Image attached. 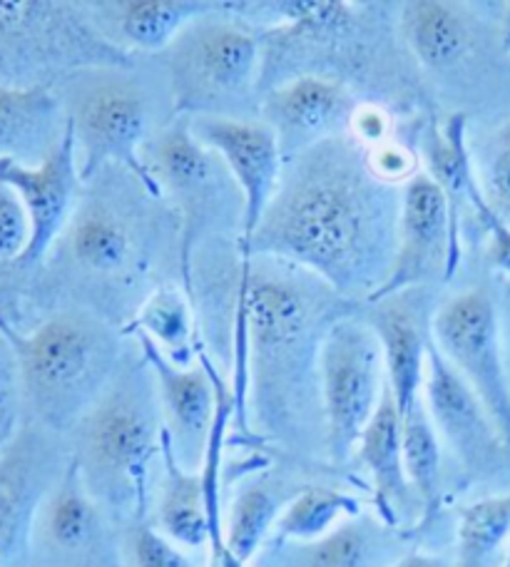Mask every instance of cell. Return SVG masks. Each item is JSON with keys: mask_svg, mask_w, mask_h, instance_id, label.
Listing matches in <instances>:
<instances>
[{"mask_svg": "<svg viewBox=\"0 0 510 567\" xmlns=\"http://www.w3.org/2000/svg\"><path fill=\"white\" fill-rule=\"evenodd\" d=\"M316 373H319L326 451L334 463H346L379 409L389 383L381 341L369 321L354 313L334 319L319 343Z\"/></svg>", "mask_w": 510, "mask_h": 567, "instance_id": "obj_9", "label": "cell"}, {"mask_svg": "<svg viewBox=\"0 0 510 567\" xmlns=\"http://www.w3.org/2000/svg\"><path fill=\"white\" fill-rule=\"evenodd\" d=\"M468 207H471L478 225H481L486 231L488 265H491L493 271H498V277L501 279H510V227L503 225V221L493 215L491 207L486 205L481 187H476L471 192Z\"/></svg>", "mask_w": 510, "mask_h": 567, "instance_id": "obj_35", "label": "cell"}, {"mask_svg": "<svg viewBox=\"0 0 510 567\" xmlns=\"http://www.w3.org/2000/svg\"><path fill=\"white\" fill-rule=\"evenodd\" d=\"M424 401L438 435H443L463 471L473 478H493L510 461V449L488 416L483 401L468 386L431 341L424 373Z\"/></svg>", "mask_w": 510, "mask_h": 567, "instance_id": "obj_15", "label": "cell"}, {"mask_svg": "<svg viewBox=\"0 0 510 567\" xmlns=\"http://www.w3.org/2000/svg\"><path fill=\"white\" fill-rule=\"evenodd\" d=\"M217 10L197 18L175 38L165 63L175 115H244L262 83V40L254 25Z\"/></svg>", "mask_w": 510, "mask_h": 567, "instance_id": "obj_6", "label": "cell"}, {"mask_svg": "<svg viewBox=\"0 0 510 567\" xmlns=\"http://www.w3.org/2000/svg\"><path fill=\"white\" fill-rule=\"evenodd\" d=\"M232 281V319L247 327L254 416L274 439L297 443L314 403L322 409V337L349 301L309 271L239 249Z\"/></svg>", "mask_w": 510, "mask_h": 567, "instance_id": "obj_2", "label": "cell"}, {"mask_svg": "<svg viewBox=\"0 0 510 567\" xmlns=\"http://www.w3.org/2000/svg\"><path fill=\"white\" fill-rule=\"evenodd\" d=\"M436 311L431 289H408L366 303V313H361L381 341L386 379H389L401 419L421 399Z\"/></svg>", "mask_w": 510, "mask_h": 567, "instance_id": "obj_18", "label": "cell"}, {"mask_svg": "<svg viewBox=\"0 0 510 567\" xmlns=\"http://www.w3.org/2000/svg\"><path fill=\"white\" fill-rule=\"evenodd\" d=\"M356 458L371 475L376 515L396 528L416 501L411 483L404 468V419L396 406L394 391L386 383L379 409L366 425L359 443H356Z\"/></svg>", "mask_w": 510, "mask_h": 567, "instance_id": "obj_23", "label": "cell"}, {"mask_svg": "<svg viewBox=\"0 0 510 567\" xmlns=\"http://www.w3.org/2000/svg\"><path fill=\"white\" fill-rule=\"evenodd\" d=\"M391 525L356 515L312 543H267L249 567H381L394 550Z\"/></svg>", "mask_w": 510, "mask_h": 567, "instance_id": "obj_22", "label": "cell"}, {"mask_svg": "<svg viewBox=\"0 0 510 567\" xmlns=\"http://www.w3.org/2000/svg\"><path fill=\"white\" fill-rule=\"evenodd\" d=\"M132 58L98 33L88 3L0 0V85L55 87L80 70H122Z\"/></svg>", "mask_w": 510, "mask_h": 567, "instance_id": "obj_5", "label": "cell"}, {"mask_svg": "<svg viewBox=\"0 0 510 567\" xmlns=\"http://www.w3.org/2000/svg\"><path fill=\"white\" fill-rule=\"evenodd\" d=\"M461 212L426 172H418L401 187L391 269L366 303L451 281L461 265Z\"/></svg>", "mask_w": 510, "mask_h": 567, "instance_id": "obj_11", "label": "cell"}, {"mask_svg": "<svg viewBox=\"0 0 510 567\" xmlns=\"http://www.w3.org/2000/svg\"><path fill=\"white\" fill-rule=\"evenodd\" d=\"M399 215L401 192L374 177L364 145L339 135L284 159L257 231L237 249L309 271L346 301H369L391 269Z\"/></svg>", "mask_w": 510, "mask_h": 567, "instance_id": "obj_1", "label": "cell"}, {"mask_svg": "<svg viewBox=\"0 0 510 567\" xmlns=\"http://www.w3.org/2000/svg\"><path fill=\"white\" fill-rule=\"evenodd\" d=\"M132 339L137 341L142 359H145L152 379H155L162 425L170 435L177 461L187 471H200L220 413L222 373L217 371V363L210 359L207 351H202L197 363L180 367V363L170 361L150 339Z\"/></svg>", "mask_w": 510, "mask_h": 567, "instance_id": "obj_14", "label": "cell"}, {"mask_svg": "<svg viewBox=\"0 0 510 567\" xmlns=\"http://www.w3.org/2000/svg\"><path fill=\"white\" fill-rule=\"evenodd\" d=\"M120 543L125 567H195L190 550L170 540L150 520L128 523Z\"/></svg>", "mask_w": 510, "mask_h": 567, "instance_id": "obj_31", "label": "cell"}, {"mask_svg": "<svg viewBox=\"0 0 510 567\" xmlns=\"http://www.w3.org/2000/svg\"><path fill=\"white\" fill-rule=\"evenodd\" d=\"M434 343L483 401L510 449V379L496 291L471 287L438 303Z\"/></svg>", "mask_w": 510, "mask_h": 567, "instance_id": "obj_10", "label": "cell"}, {"mask_svg": "<svg viewBox=\"0 0 510 567\" xmlns=\"http://www.w3.org/2000/svg\"><path fill=\"white\" fill-rule=\"evenodd\" d=\"M20 423H23V401H20L16 353L0 329V449L18 433Z\"/></svg>", "mask_w": 510, "mask_h": 567, "instance_id": "obj_33", "label": "cell"}, {"mask_svg": "<svg viewBox=\"0 0 510 567\" xmlns=\"http://www.w3.org/2000/svg\"><path fill=\"white\" fill-rule=\"evenodd\" d=\"M510 548V491L458 511L456 567H501Z\"/></svg>", "mask_w": 510, "mask_h": 567, "instance_id": "obj_28", "label": "cell"}, {"mask_svg": "<svg viewBox=\"0 0 510 567\" xmlns=\"http://www.w3.org/2000/svg\"><path fill=\"white\" fill-rule=\"evenodd\" d=\"M0 179L8 182L23 197L30 221H33L30 247L26 257L16 261L20 271H28L43 261L80 199L83 179L78 172L75 142L70 127H65V135L58 142V147L35 167L0 159Z\"/></svg>", "mask_w": 510, "mask_h": 567, "instance_id": "obj_19", "label": "cell"}, {"mask_svg": "<svg viewBox=\"0 0 510 567\" xmlns=\"http://www.w3.org/2000/svg\"><path fill=\"white\" fill-rule=\"evenodd\" d=\"M501 567H510V548H508V553H506V560H503Z\"/></svg>", "mask_w": 510, "mask_h": 567, "instance_id": "obj_40", "label": "cell"}, {"mask_svg": "<svg viewBox=\"0 0 510 567\" xmlns=\"http://www.w3.org/2000/svg\"><path fill=\"white\" fill-rule=\"evenodd\" d=\"M493 30H498L496 16L478 13V3L408 0L399 6V33L408 53L426 70L463 65L481 43L483 33Z\"/></svg>", "mask_w": 510, "mask_h": 567, "instance_id": "obj_20", "label": "cell"}, {"mask_svg": "<svg viewBox=\"0 0 510 567\" xmlns=\"http://www.w3.org/2000/svg\"><path fill=\"white\" fill-rule=\"evenodd\" d=\"M26 567H125L112 518L88 493L70 461L38 505Z\"/></svg>", "mask_w": 510, "mask_h": 567, "instance_id": "obj_12", "label": "cell"}, {"mask_svg": "<svg viewBox=\"0 0 510 567\" xmlns=\"http://www.w3.org/2000/svg\"><path fill=\"white\" fill-rule=\"evenodd\" d=\"M70 461L63 435L33 421L0 449V567H26L30 525Z\"/></svg>", "mask_w": 510, "mask_h": 567, "instance_id": "obj_13", "label": "cell"}, {"mask_svg": "<svg viewBox=\"0 0 510 567\" xmlns=\"http://www.w3.org/2000/svg\"><path fill=\"white\" fill-rule=\"evenodd\" d=\"M162 411L145 359L122 357L105 393L65 435L70 463L112 520H150L162 461Z\"/></svg>", "mask_w": 510, "mask_h": 567, "instance_id": "obj_3", "label": "cell"}, {"mask_svg": "<svg viewBox=\"0 0 510 567\" xmlns=\"http://www.w3.org/2000/svg\"><path fill=\"white\" fill-rule=\"evenodd\" d=\"M418 162L421 159H418L416 152L396 140H386L376 147H366V165L374 172V177L391 187H404L406 182H411L421 172Z\"/></svg>", "mask_w": 510, "mask_h": 567, "instance_id": "obj_34", "label": "cell"}, {"mask_svg": "<svg viewBox=\"0 0 510 567\" xmlns=\"http://www.w3.org/2000/svg\"><path fill=\"white\" fill-rule=\"evenodd\" d=\"M471 152L486 205L510 227V117L493 127Z\"/></svg>", "mask_w": 510, "mask_h": 567, "instance_id": "obj_30", "label": "cell"}, {"mask_svg": "<svg viewBox=\"0 0 510 567\" xmlns=\"http://www.w3.org/2000/svg\"><path fill=\"white\" fill-rule=\"evenodd\" d=\"M192 133L217 155L237 182L244 199V221L237 247L252 241L269 202L277 192L284 155L274 130L252 117L192 115Z\"/></svg>", "mask_w": 510, "mask_h": 567, "instance_id": "obj_16", "label": "cell"}, {"mask_svg": "<svg viewBox=\"0 0 510 567\" xmlns=\"http://www.w3.org/2000/svg\"><path fill=\"white\" fill-rule=\"evenodd\" d=\"M418 159H424V172L446 192L458 212L468 207L478 177L468 145L466 113H451L441 123L426 125L418 140Z\"/></svg>", "mask_w": 510, "mask_h": 567, "instance_id": "obj_26", "label": "cell"}, {"mask_svg": "<svg viewBox=\"0 0 510 567\" xmlns=\"http://www.w3.org/2000/svg\"><path fill=\"white\" fill-rule=\"evenodd\" d=\"M496 303H498V317H501L506 367H508V379H510V279H501V281H498Z\"/></svg>", "mask_w": 510, "mask_h": 567, "instance_id": "obj_37", "label": "cell"}, {"mask_svg": "<svg viewBox=\"0 0 510 567\" xmlns=\"http://www.w3.org/2000/svg\"><path fill=\"white\" fill-rule=\"evenodd\" d=\"M404 468L424 515L431 518L441 503V439L424 393L404 416Z\"/></svg>", "mask_w": 510, "mask_h": 567, "instance_id": "obj_29", "label": "cell"}, {"mask_svg": "<svg viewBox=\"0 0 510 567\" xmlns=\"http://www.w3.org/2000/svg\"><path fill=\"white\" fill-rule=\"evenodd\" d=\"M140 162L155 199H167L182 219L180 275L195 299L192 261L202 239L212 231L217 235V227L232 215L244 221L242 192L224 162L192 133V115H172L155 130L140 150Z\"/></svg>", "mask_w": 510, "mask_h": 567, "instance_id": "obj_7", "label": "cell"}, {"mask_svg": "<svg viewBox=\"0 0 510 567\" xmlns=\"http://www.w3.org/2000/svg\"><path fill=\"white\" fill-rule=\"evenodd\" d=\"M63 103L53 87L0 85V159L35 167L65 135Z\"/></svg>", "mask_w": 510, "mask_h": 567, "instance_id": "obj_24", "label": "cell"}, {"mask_svg": "<svg viewBox=\"0 0 510 567\" xmlns=\"http://www.w3.org/2000/svg\"><path fill=\"white\" fill-rule=\"evenodd\" d=\"M391 567H456V563L441 558V555L408 553V555H401L399 560H394Z\"/></svg>", "mask_w": 510, "mask_h": 567, "instance_id": "obj_38", "label": "cell"}, {"mask_svg": "<svg viewBox=\"0 0 510 567\" xmlns=\"http://www.w3.org/2000/svg\"><path fill=\"white\" fill-rule=\"evenodd\" d=\"M210 0H98L88 3L98 33L125 55H160L197 18L217 10Z\"/></svg>", "mask_w": 510, "mask_h": 567, "instance_id": "obj_21", "label": "cell"}, {"mask_svg": "<svg viewBox=\"0 0 510 567\" xmlns=\"http://www.w3.org/2000/svg\"><path fill=\"white\" fill-rule=\"evenodd\" d=\"M33 239V221H30L23 197L0 179V265H16L26 257Z\"/></svg>", "mask_w": 510, "mask_h": 567, "instance_id": "obj_32", "label": "cell"}, {"mask_svg": "<svg viewBox=\"0 0 510 567\" xmlns=\"http://www.w3.org/2000/svg\"><path fill=\"white\" fill-rule=\"evenodd\" d=\"M356 105L359 100L341 78L302 73L262 93L259 120L274 130L287 159L332 137L349 135Z\"/></svg>", "mask_w": 510, "mask_h": 567, "instance_id": "obj_17", "label": "cell"}, {"mask_svg": "<svg viewBox=\"0 0 510 567\" xmlns=\"http://www.w3.org/2000/svg\"><path fill=\"white\" fill-rule=\"evenodd\" d=\"M0 329L16 353L23 419L65 439L118 373L122 333L85 309L55 311L28 331Z\"/></svg>", "mask_w": 510, "mask_h": 567, "instance_id": "obj_4", "label": "cell"}, {"mask_svg": "<svg viewBox=\"0 0 510 567\" xmlns=\"http://www.w3.org/2000/svg\"><path fill=\"white\" fill-rule=\"evenodd\" d=\"M122 339L145 337L180 367L197 363L204 351L200 337L197 303L185 289L175 284H162L152 289L140 309L132 313L128 323H122Z\"/></svg>", "mask_w": 510, "mask_h": 567, "instance_id": "obj_25", "label": "cell"}, {"mask_svg": "<svg viewBox=\"0 0 510 567\" xmlns=\"http://www.w3.org/2000/svg\"><path fill=\"white\" fill-rule=\"evenodd\" d=\"M493 16H496L498 38H501V48L510 58V0H506V3H493Z\"/></svg>", "mask_w": 510, "mask_h": 567, "instance_id": "obj_39", "label": "cell"}, {"mask_svg": "<svg viewBox=\"0 0 510 567\" xmlns=\"http://www.w3.org/2000/svg\"><path fill=\"white\" fill-rule=\"evenodd\" d=\"M361 513V501L351 493L329 488V485H304L284 505L267 543L319 540Z\"/></svg>", "mask_w": 510, "mask_h": 567, "instance_id": "obj_27", "label": "cell"}, {"mask_svg": "<svg viewBox=\"0 0 510 567\" xmlns=\"http://www.w3.org/2000/svg\"><path fill=\"white\" fill-rule=\"evenodd\" d=\"M53 90L73 133L83 185L95 182L108 167H122L137 179V187L155 197L140 162V150L152 133L147 93L137 80L122 75L120 70L108 75V68L80 70Z\"/></svg>", "mask_w": 510, "mask_h": 567, "instance_id": "obj_8", "label": "cell"}, {"mask_svg": "<svg viewBox=\"0 0 510 567\" xmlns=\"http://www.w3.org/2000/svg\"><path fill=\"white\" fill-rule=\"evenodd\" d=\"M391 115L376 103H359L349 120V135L364 147H376L391 140Z\"/></svg>", "mask_w": 510, "mask_h": 567, "instance_id": "obj_36", "label": "cell"}]
</instances>
